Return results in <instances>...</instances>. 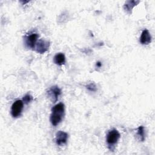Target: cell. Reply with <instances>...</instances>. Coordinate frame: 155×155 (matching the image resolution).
I'll list each match as a JSON object with an SVG mask.
<instances>
[{"label":"cell","mask_w":155,"mask_h":155,"mask_svg":"<svg viewBox=\"0 0 155 155\" xmlns=\"http://www.w3.org/2000/svg\"><path fill=\"white\" fill-rule=\"evenodd\" d=\"M120 137V133L115 128H113L108 132L107 134L106 140L110 149L111 148V147L114 146V145L117 143Z\"/></svg>","instance_id":"obj_2"},{"label":"cell","mask_w":155,"mask_h":155,"mask_svg":"<svg viewBox=\"0 0 155 155\" xmlns=\"http://www.w3.org/2000/svg\"><path fill=\"white\" fill-rule=\"evenodd\" d=\"M24 106V102L22 100H17L12 105L11 107V114L13 117H18L22 111Z\"/></svg>","instance_id":"obj_3"},{"label":"cell","mask_w":155,"mask_h":155,"mask_svg":"<svg viewBox=\"0 0 155 155\" xmlns=\"http://www.w3.org/2000/svg\"><path fill=\"white\" fill-rule=\"evenodd\" d=\"M139 2V1H128L125 3L124 5V8L127 13H131L133 8L136 6Z\"/></svg>","instance_id":"obj_10"},{"label":"cell","mask_w":155,"mask_h":155,"mask_svg":"<svg viewBox=\"0 0 155 155\" xmlns=\"http://www.w3.org/2000/svg\"><path fill=\"white\" fill-rule=\"evenodd\" d=\"M101 66H102V63H101V62L98 61V62H96V67L100 68Z\"/></svg>","instance_id":"obj_14"},{"label":"cell","mask_w":155,"mask_h":155,"mask_svg":"<svg viewBox=\"0 0 155 155\" xmlns=\"http://www.w3.org/2000/svg\"><path fill=\"white\" fill-rule=\"evenodd\" d=\"M39 37L38 34L32 33L24 38V43L25 46L30 49H34L37 43V40Z\"/></svg>","instance_id":"obj_4"},{"label":"cell","mask_w":155,"mask_h":155,"mask_svg":"<svg viewBox=\"0 0 155 155\" xmlns=\"http://www.w3.org/2000/svg\"><path fill=\"white\" fill-rule=\"evenodd\" d=\"M137 136L139 137V139L143 142L145 140V129L144 127L141 125L139 126L137 128Z\"/></svg>","instance_id":"obj_11"},{"label":"cell","mask_w":155,"mask_h":155,"mask_svg":"<svg viewBox=\"0 0 155 155\" xmlns=\"http://www.w3.org/2000/svg\"><path fill=\"white\" fill-rule=\"evenodd\" d=\"M32 99H33L32 96L29 94H27L23 97L22 101L25 104H28L29 102H30L32 101Z\"/></svg>","instance_id":"obj_12"},{"label":"cell","mask_w":155,"mask_h":155,"mask_svg":"<svg viewBox=\"0 0 155 155\" xmlns=\"http://www.w3.org/2000/svg\"><path fill=\"white\" fill-rule=\"evenodd\" d=\"M65 114V107L63 103H59L51 108L50 120L53 126L58 125L63 119Z\"/></svg>","instance_id":"obj_1"},{"label":"cell","mask_w":155,"mask_h":155,"mask_svg":"<svg viewBox=\"0 0 155 155\" xmlns=\"http://www.w3.org/2000/svg\"><path fill=\"white\" fill-rule=\"evenodd\" d=\"M86 88L90 91H93V92H95L97 91V87L95 85V84L91 82L89 84H88L87 85H86Z\"/></svg>","instance_id":"obj_13"},{"label":"cell","mask_w":155,"mask_h":155,"mask_svg":"<svg viewBox=\"0 0 155 155\" xmlns=\"http://www.w3.org/2000/svg\"><path fill=\"white\" fill-rule=\"evenodd\" d=\"M47 96L51 101L52 102H56L59 96L61 94V90L56 85L51 87L47 92Z\"/></svg>","instance_id":"obj_5"},{"label":"cell","mask_w":155,"mask_h":155,"mask_svg":"<svg viewBox=\"0 0 155 155\" xmlns=\"http://www.w3.org/2000/svg\"><path fill=\"white\" fill-rule=\"evenodd\" d=\"M53 61L54 62L58 65H62L65 64V56L64 54L62 53H57L54 55L53 58Z\"/></svg>","instance_id":"obj_9"},{"label":"cell","mask_w":155,"mask_h":155,"mask_svg":"<svg viewBox=\"0 0 155 155\" xmlns=\"http://www.w3.org/2000/svg\"><path fill=\"white\" fill-rule=\"evenodd\" d=\"M68 137V134L64 131H59L56 134V143L58 145L61 146L66 144Z\"/></svg>","instance_id":"obj_7"},{"label":"cell","mask_w":155,"mask_h":155,"mask_svg":"<svg viewBox=\"0 0 155 155\" xmlns=\"http://www.w3.org/2000/svg\"><path fill=\"white\" fill-rule=\"evenodd\" d=\"M139 41L143 45L149 44L151 42V36L147 29H144L142 31Z\"/></svg>","instance_id":"obj_8"},{"label":"cell","mask_w":155,"mask_h":155,"mask_svg":"<svg viewBox=\"0 0 155 155\" xmlns=\"http://www.w3.org/2000/svg\"><path fill=\"white\" fill-rule=\"evenodd\" d=\"M50 47V42L44 39H40L39 40L35 47L36 51L40 53V54H43L45 52H46Z\"/></svg>","instance_id":"obj_6"}]
</instances>
